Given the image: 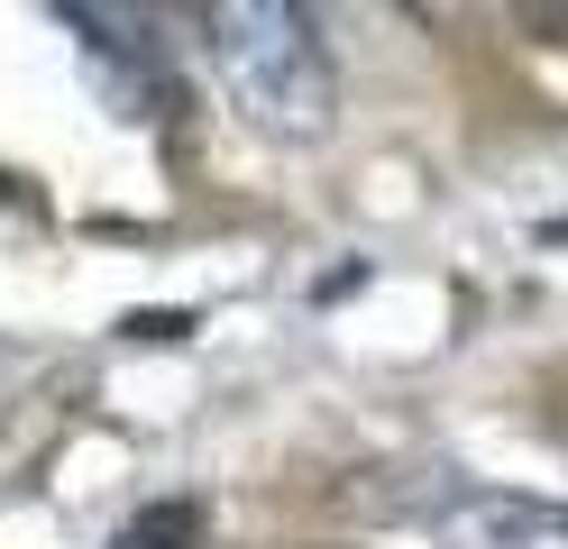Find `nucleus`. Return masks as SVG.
<instances>
[{"instance_id": "423d86ee", "label": "nucleus", "mask_w": 568, "mask_h": 549, "mask_svg": "<svg viewBox=\"0 0 568 549\" xmlns=\"http://www.w3.org/2000/svg\"><path fill=\"white\" fill-rule=\"evenodd\" d=\"M559 439H568V413H559Z\"/></svg>"}, {"instance_id": "7ed1b4c3", "label": "nucleus", "mask_w": 568, "mask_h": 549, "mask_svg": "<svg viewBox=\"0 0 568 549\" xmlns=\"http://www.w3.org/2000/svg\"><path fill=\"white\" fill-rule=\"evenodd\" d=\"M64 28L83 37V55H92L101 73H111V92L129 101V120H165V110H174L156 19H138V10H92V0H64Z\"/></svg>"}, {"instance_id": "f257e3e1", "label": "nucleus", "mask_w": 568, "mask_h": 549, "mask_svg": "<svg viewBox=\"0 0 568 549\" xmlns=\"http://www.w3.org/2000/svg\"><path fill=\"white\" fill-rule=\"evenodd\" d=\"M193 28H202L211 73L266 138H294V146L331 138L339 64H331V37L312 10H294V0H211V10H193Z\"/></svg>"}, {"instance_id": "f03ea898", "label": "nucleus", "mask_w": 568, "mask_h": 549, "mask_svg": "<svg viewBox=\"0 0 568 549\" xmlns=\"http://www.w3.org/2000/svg\"><path fill=\"white\" fill-rule=\"evenodd\" d=\"M422 531L440 549H568V504L514 486H440Z\"/></svg>"}, {"instance_id": "20e7f679", "label": "nucleus", "mask_w": 568, "mask_h": 549, "mask_svg": "<svg viewBox=\"0 0 568 549\" xmlns=\"http://www.w3.org/2000/svg\"><path fill=\"white\" fill-rule=\"evenodd\" d=\"M202 531H211V512L193 495H165L148 512H129V522L111 531V549H202Z\"/></svg>"}, {"instance_id": "39448f33", "label": "nucleus", "mask_w": 568, "mask_h": 549, "mask_svg": "<svg viewBox=\"0 0 568 549\" xmlns=\"http://www.w3.org/2000/svg\"><path fill=\"white\" fill-rule=\"evenodd\" d=\"M129 339H193V312H129Z\"/></svg>"}]
</instances>
